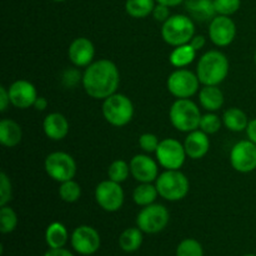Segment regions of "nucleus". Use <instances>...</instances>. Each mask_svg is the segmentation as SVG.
<instances>
[{
  "mask_svg": "<svg viewBox=\"0 0 256 256\" xmlns=\"http://www.w3.org/2000/svg\"><path fill=\"white\" fill-rule=\"evenodd\" d=\"M130 172L132 178L139 182H152L159 176L156 162L144 154L135 155L130 160Z\"/></svg>",
  "mask_w": 256,
  "mask_h": 256,
  "instance_id": "dca6fc26",
  "label": "nucleus"
},
{
  "mask_svg": "<svg viewBox=\"0 0 256 256\" xmlns=\"http://www.w3.org/2000/svg\"><path fill=\"white\" fill-rule=\"evenodd\" d=\"M155 154L158 162L165 170H179L188 156L184 145L179 140L172 138L162 140Z\"/></svg>",
  "mask_w": 256,
  "mask_h": 256,
  "instance_id": "9d476101",
  "label": "nucleus"
},
{
  "mask_svg": "<svg viewBox=\"0 0 256 256\" xmlns=\"http://www.w3.org/2000/svg\"><path fill=\"white\" fill-rule=\"evenodd\" d=\"M214 5L218 15L230 16L240 9L242 0H214Z\"/></svg>",
  "mask_w": 256,
  "mask_h": 256,
  "instance_id": "72a5a7b5",
  "label": "nucleus"
},
{
  "mask_svg": "<svg viewBox=\"0 0 256 256\" xmlns=\"http://www.w3.org/2000/svg\"><path fill=\"white\" fill-rule=\"evenodd\" d=\"M42 129L49 139L59 142L64 139L69 132V122L60 112H52L45 116Z\"/></svg>",
  "mask_w": 256,
  "mask_h": 256,
  "instance_id": "6ab92c4d",
  "label": "nucleus"
},
{
  "mask_svg": "<svg viewBox=\"0 0 256 256\" xmlns=\"http://www.w3.org/2000/svg\"><path fill=\"white\" fill-rule=\"evenodd\" d=\"M200 104L209 112H216L224 104V94L218 85H204L199 92Z\"/></svg>",
  "mask_w": 256,
  "mask_h": 256,
  "instance_id": "4be33fe9",
  "label": "nucleus"
},
{
  "mask_svg": "<svg viewBox=\"0 0 256 256\" xmlns=\"http://www.w3.org/2000/svg\"><path fill=\"white\" fill-rule=\"evenodd\" d=\"M45 240L50 249H60L64 248L68 242V230L62 222H52L48 226L45 232Z\"/></svg>",
  "mask_w": 256,
  "mask_h": 256,
  "instance_id": "b1692460",
  "label": "nucleus"
},
{
  "mask_svg": "<svg viewBox=\"0 0 256 256\" xmlns=\"http://www.w3.org/2000/svg\"><path fill=\"white\" fill-rule=\"evenodd\" d=\"M54 2H65V0H54Z\"/></svg>",
  "mask_w": 256,
  "mask_h": 256,
  "instance_id": "a18cd8bd",
  "label": "nucleus"
},
{
  "mask_svg": "<svg viewBox=\"0 0 256 256\" xmlns=\"http://www.w3.org/2000/svg\"><path fill=\"white\" fill-rule=\"evenodd\" d=\"M200 80L188 69H178L168 78V90L178 99H189L199 90Z\"/></svg>",
  "mask_w": 256,
  "mask_h": 256,
  "instance_id": "1a4fd4ad",
  "label": "nucleus"
},
{
  "mask_svg": "<svg viewBox=\"0 0 256 256\" xmlns=\"http://www.w3.org/2000/svg\"><path fill=\"white\" fill-rule=\"evenodd\" d=\"M246 134L249 140H252V142L256 144V118L249 122V125L246 128Z\"/></svg>",
  "mask_w": 256,
  "mask_h": 256,
  "instance_id": "a19ab883",
  "label": "nucleus"
},
{
  "mask_svg": "<svg viewBox=\"0 0 256 256\" xmlns=\"http://www.w3.org/2000/svg\"><path fill=\"white\" fill-rule=\"evenodd\" d=\"M184 2V0H156V2H159V4L168 5L169 8L178 6V5H179L180 2Z\"/></svg>",
  "mask_w": 256,
  "mask_h": 256,
  "instance_id": "c03bdc74",
  "label": "nucleus"
},
{
  "mask_svg": "<svg viewBox=\"0 0 256 256\" xmlns=\"http://www.w3.org/2000/svg\"><path fill=\"white\" fill-rule=\"evenodd\" d=\"M95 200L105 212H118L124 204V190L119 182H115L110 179L105 180L100 182L95 189Z\"/></svg>",
  "mask_w": 256,
  "mask_h": 256,
  "instance_id": "9b49d317",
  "label": "nucleus"
},
{
  "mask_svg": "<svg viewBox=\"0 0 256 256\" xmlns=\"http://www.w3.org/2000/svg\"><path fill=\"white\" fill-rule=\"evenodd\" d=\"M0 232L2 234H9L14 232L18 225V215L12 208L0 206Z\"/></svg>",
  "mask_w": 256,
  "mask_h": 256,
  "instance_id": "7c9ffc66",
  "label": "nucleus"
},
{
  "mask_svg": "<svg viewBox=\"0 0 256 256\" xmlns=\"http://www.w3.org/2000/svg\"><path fill=\"white\" fill-rule=\"evenodd\" d=\"M229 74V60L219 50H210L200 58L196 75L202 85H219Z\"/></svg>",
  "mask_w": 256,
  "mask_h": 256,
  "instance_id": "f03ea898",
  "label": "nucleus"
},
{
  "mask_svg": "<svg viewBox=\"0 0 256 256\" xmlns=\"http://www.w3.org/2000/svg\"><path fill=\"white\" fill-rule=\"evenodd\" d=\"M244 256H256V255H252V254H248V255H244Z\"/></svg>",
  "mask_w": 256,
  "mask_h": 256,
  "instance_id": "de8ad7c7",
  "label": "nucleus"
},
{
  "mask_svg": "<svg viewBox=\"0 0 256 256\" xmlns=\"http://www.w3.org/2000/svg\"><path fill=\"white\" fill-rule=\"evenodd\" d=\"M130 172V164H128L124 160H115L110 164L109 169H108V176L110 180L115 182H122L128 179Z\"/></svg>",
  "mask_w": 256,
  "mask_h": 256,
  "instance_id": "c85d7f7f",
  "label": "nucleus"
},
{
  "mask_svg": "<svg viewBox=\"0 0 256 256\" xmlns=\"http://www.w3.org/2000/svg\"><path fill=\"white\" fill-rule=\"evenodd\" d=\"M80 80H82V76L80 75V72L75 68L72 69H66L62 72V84L66 88H75L80 82Z\"/></svg>",
  "mask_w": 256,
  "mask_h": 256,
  "instance_id": "e433bc0d",
  "label": "nucleus"
},
{
  "mask_svg": "<svg viewBox=\"0 0 256 256\" xmlns=\"http://www.w3.org/2000/svg\"><path fill=\"white\" fill-rule=\"evenodd\" d=\"M10 102L18 109H28L32 106L38 98L36 89L28 80H16L9 88Z\"/></svg>",
  "mask_w": 256,
  "mask_h": 256,
  "instance_id": "2eb2a0df",
  "label": "nucleus"
},
{
  "mask_svg": "<svg viewBox=\"0 0 256 256\" xmlns=\"http://www.w3.org/2000/svg\"><path fill=\"white\" fill-rule=\"evenodd\" d=\"M169 219V212L164 205L150 204L140 210L136 218V225L142 232L158 234L166 228Z\"/></svg>",
  "mask_w": 256,
  "mask_h": 256,
  "instance_id": "6e6552de",
  "label": "nucleus"
},
{
  "mask_svg": "<svg viewBox=\"0 0 256 256\" xmlns=\"http://www.w3.org/2000/svg\"><path fill=\"white\" fill-rule=\"evenodd\" d=\"M222 122L230 132H244L249 125L246 114L239 108H230L222 115Z\"/></svg>",
  "mask_w": 256,
  "mask_h": 256,
  "instance_id": "5701e85b",
  "label": "nucleus"
},
{
  "mask_svg": "<svg viewBox=\"0 0 256 256\" xmlns=\"http://www.w3.org/2000/svg\"><path fill=\"white\" fill-rule=\"evenodd\" d=\"M156 0H126L125 10L135 19H144L152 14Z\"/></svg>",
  "mask_w": 256,
  "mask_h": 256,
  "instance_id": "cd10ccee",
  "label": "nucleus"
},
{
  "mask_svg": "<svg viewBox=\"0 0 256 256\" xmlns=\"http://www.w3.org/2000/svg\"><path fill=\"white\" fill-rule=\"evenodd\" d=\"M44 256H74L69 250H65L62 248L60 249H50Z\"/></svg>",
  "mask_w": 256,
  "mask_h": 256,
  "instance_id": "79ce46f5",
  "label": "nucleus"
},
{
  "mask_svg": "<svg viewBox=\"0 0 256 256\" xmlns=\"http://www.w3.org/2000/svg\"><path fill=\"white\" fill-rule=\"evenodd\" d=\"M22 130L16 122L2 119L0 122V142L6 148H14L22 142Z\"/></svg>",
  "mask_w": 256,
  "mask_h": 256,
  "instance_id": "aec40b11",
  "label": "nucleus"
},
{
  "mask_svg": "<svg viewBox=\"0 0 256 256\" xmlns=\"http://www.w3.org/2000/svg\"><path fill=\"white\" fill-rule=\"evenodd\" d=\"M155 186L160 196L169 202L184 199L190 189L189 180L180 170H166L160 174Z\"/></svg>",
  "mask_w": 256,
  "mask_h": 256,
  "instance_id": "423d86ee",
  "label": "nucleus"
},
{
  "mask_svg": "<svg viewBox=\"0 0 256 256\" xmlns=\"http://www.w3.org/2000/svg\"><path fill=\"white\" fill-rule=\"evenodd\" d=\"M195 56H196V50L189 42V44L175 46V49L170 54L169 59L172 66L182 69V68H185L189 64H192L194 62Z\"/></svg>",
  "mask_w": 256,
  "mask_h": 256,
  "instance_id": "393cba45",
  "label": "nucleus"
},
{
  "mask_svg": "<svg viewBox=\"0 0 256 256\" xmlns=\"http://www.w3.org/2000/svg\"><path fill=\"white\" fill-rule=\"evenodd\" d=\"M12 200V182L5 172H0V206Z\"/></svg>",
  "mask_w": 256,
  "mask_h": 256,
  "instance_id": "f704fd0d",
  "label": "nucleus"
},
{
  "mask_svg": "<svg viewBox=\"0 0 256 256\" xmlns=\"http://www.w3.org/2000/svg\"><path fill=\"white\" fill-rule=\"evenodd\" d=\"M142 232L139 228H129L124 230L119 238V245L125 252H134L142 246Z\"/></svg>",
  "mask_w": 256,
  "mask_h": 256,
  "instance_id": "bb28decb",
  "label": "nucleus"
},
{
  "mask_svg": "<svg viewBox=\"0 0 256 256\" xmlns=\"http://www.w3.org/2000/svg\"><path fill=\"white\" fill-rule=\"evenodd\" d=\"M205 44H206V40H205V36H202V35H194V38L190 40V45H192L196 52L202 50V48L205 46Z\"/></svg>",
  "mask_w": 256,
  "mask_h": 256,
  "instance_id": "ea45409f",
  "label": "nucleus"
},
{
  "mask_svg": "<svg viewBox=\"0 0 256 256\" xmlns=\"http://www.w3.org/2000/svg\"><path fill=\"white\" fill-rule=\"evenodd\" d=\"M152 16H154V19L156 20V22H165L170 18L169 6L158 2V4L155 5L154 10H152Z\"/></svg>",
  "mask_w": 256,
  "mask_h": 256,
  "instance_id": "4c0bfd02",
  "label": "nucleus"
},
{
  "mask_svg": "<svg viewBox=\"0 0 256 256\" xmlns=\"http://www.w3.org/2000/svg\"><path fill=\"white\" fill-rule=\"evenodd\" d=\"M82 195V188L74 180L62 182L59 188V196L65 202H75Z\"/></svg>",
  "mask_w": 256,
  "mask_h": 256,
  "instance_id": "c756f323",
  "label": "nucleus"
},
{
  "mask_svg": "<svg viewBox=\"0 0 256 256\" xmlns=\"http://www.w3.org/2000/svg\"><path fill=\"white\" fill-rule=\"evenodd\" d=\"M160 142L156 135L150 134V132H145L139 138V145L145 152H155Z\"/></svg>",
  "mask_w": 256,
  "mask_h": 256,
  "instance_id": "c9c22d12",
  "label": "nucleus"
},
{
  "mask_svg": "<svg viewBox=\"0 0 256 256\" xmlns=\"http://www.w3.org/2000/svg\"><path fill=\"white\" fill-rule=\"evenodd\" d=\"M236 35V25L230 16L218 15L212 19L209 26V36L216 46H228Z\"/></svg>",
  "mask_w": 256,
  "mask_h": 256,
  "instance_id": "4468645a",
  "label": "nucleus"
},
{
  "mask_svg": "<svg viewBox=\"0 0 256 256\" xmlns=\"http://www.w3.org/2000/svg\"><path fill=\"white\" fill-rule=\"evenodd\" d=\"M10 104H12V102H10L9 89H6L5 86H0V112H6L8 106H9Z\"/></svg>",
  "mask_w": 256,
  "mask_h": 256,
  "instance_id": "58836bf2",
  "label": "nucleus"
},
{
  "mask_svg": "<svg viewBox=\"0 0 256 256\" xmlns=\"http://www.w3.org/2000/svg\"><path fill=\"white\" fill-rule=\"evenodd\" d=\"M170 122L172 126L182 132H192L200 128V109L190 99H178L170 108Z\"/></svg>",
  "mask_w": 256,
  "mask_h": 256,
  "instance_id": "7ed1b4c3",
  "label": "nucleus"
},
{
  "mask_svg": "<svg viewBox=\"0 0 256 256\" xmlns=\"http://www.w3.org/2000/svg\"><path fill=\"white\" fill-rule=\"evenodd\" d=\"M82 82L90 98L105 100L115 94L119 88V69L112 60L100 59L86 66Z\"/></svg>",
  "mask_w": 256,
  "mask_h": 256,
  "instance_id": "f257e3e1",
  "label": "nucleus"
},
{
  "mask_svg": "<svg viewBox=\"0 0 256 256\" xmlns=\"http://www.w3.org/2000/svg\"><path fill=\"white\" fill-rule=\"evenodd\" d=\"M88 256H92V255H88Z\"/></svg>",
  "mask_w": 256,
  "mask_h": 256,
  "instance_id": "09e8293b",
  "label": "nucleus"
},
{
  "mask_svg": "<svg viewBox=\"0 0 256 256\" xmlns=\"http://www.w3.org/2000/svg\"><path fill=\"white\" fill-rule=\"evenodd\" d=\"M230 162L236 172L246 174L256 169V144L252 140H242L232 146Z\"/></svg>",
  "mask_w": 256,
  "mask_h": 256,
  "instance_id": "f8f14e48",
  "label": "nucleus"
},
{
  "mask_svg": "<svg viewBox=\"0 0 256 256\" xmlns=\"http://www.w3.org/2000/svg\"><path fill=\"white\" fill-rule=\"evenodd\" d=\"M72 246L82 255H92L100 248V235L94 228L82 225L72 232Z\"/></svg>",
  "mask_w": 256,
  "mask_h": 256,
  "instance_id": "ddd939ff",
  "label": "nucleus"
},
{
  "mask_svg": "<svg viewBox=\"0 0 256 256\" xmlns=\"http://www.w3.org/2000/svg\"><path fill=\"white\" fill-rule=\"evenodd\" d=\"M45 172L58 182L72 180L76 174V162L74 158L64 152H52L45 159Z\"/></svg>",
  "mask_w": 256,
  "mask_h": 256,
  "instance_id": "0eeeda50",
  "label": "nucleus"
},
{
  "mask_svg": "<svg viewBox=\"0 0 256 256\" xmlns=\"http://www.w3.org/2000/svg\"><path fill=\"white\" fill-rule=\"evenodd\" d=\"M158 192L156 186L152 185V182H140L134 189L132 192V199H134L135 204L139 206H148L150 204H154L156 200Z\"/></svg>",
  "mask_w": 256,
  "mask_h": 256,
  "instance_id": "a878e982",
  "label": "nucleus"
},
{
  "mask_svg": "<svg viewBox=\"0 0 256 256\" xmlns=\"http://www.w3.org/2000/svg\"><path fill=\"white\" fill-rule=\"evenodd\" d=\"M186 10L190 16L199 22L214 19L216 14L214 0H186Z\"/></svg>",
  "mask_w": 256,
  "mask_h": 256,
  "instance_id": "412c9836",
  "label": "nucleus"
},
{
  "mask_svg": "<svg viewBox=\"0 0 256 256\" xmlns=\"http://www.w3.org/2000/svg\"><path fill=\"white\" fill-rule=\"evenodd\" d=\"M68 55L76 68H86L92 62L95 55L94 44L86 38H76L70 44Z\"/></svg>",
  "mask_w": 256,
  "mask_h": 256,
  "instance_id": "f3484780",
  "label": "nucleus"
},
{
  "mask_svg": "<svg viewBox=\"0 0 256 256\" xmlns=\"http://www.w3.org/2000/svg\"><path fill=\"white\" fill-rule=\"evenodd\" d=\"M102 115L110 125L125 126L134 116V105L124 94H112L102 102Z\"/></svg>",
  "mask_w": 256,
  "mask_h": 256,
  "instance_id": "39448f33",
  "label": "nucleus"
},
{
  "mask_svg": "<svg viewBox=\"0 0 256 256\" xmlns=\"http://www.w3.org/2000/svg\"><path fill=\"white\" fill-rule=\"evenodd\" d=\"M254 60H255V64H256V50H255V55H254Z\"/></svg>",
  "mask_w": 256,
  "mask_h": 256,
  "instance_id": "49530a36",
  "label": "nucleus"
},
{
  "mask_svg": "<svg viewBox=\"0 0 256 256\" xmlns=\"http://www.w3.org/2000/svg\"><path fill=\"white\" fill-rule=\"evenodd\" d=\"M186 155L192 159L198 160L204 158L210 149V140L206 132L202 130H194L189 132L184 142Z\"/></svg>",
  "mask_w": 256,
  "mask_h": 256,
  "instance_id": "a211bd4d",
  "label": "nucleus"
},
{
  "mask_svg": "<svg viewBox=\"0 0 256 256\" xmlns=\"http://www.w3.org/2000/svg\"><path fill=\"white\" fill-rule=\"evenodd\" d=\"M222 128V119L218 116L216 114H212V112L209 114H205L202 116V122H200V130L209 134H215Z\"/></svg>",
  "mask_w": 256,
  "mask_h": 256,
  "instance_id": "473e14b6",
  "label": "nucleus"
},
{
  "mask_svg": "<svg viewBox=\"0 0 256 256\" xmlns=\"http://www.w3.org/2000/svg\"><path fill=\"white\" fill-rule=\"evenodd\" d=\"M195 35V25L192 18L186 15H172L162 22V36L172 46L189 44Z\"/></svg>",
  "mask_w": 256,
  "mask_h": 256,
  "instance_id": "20e7f679",
  "label": "nucleus"
},
{
  "mask_svg": "<svg viewBox=\"0 0 256 256\" xmlns=\"http://www.w3.org/2000/svg\"><path fill=\"white\" fill-rule=\"evenodd\" d=\"M176 256H204V250L198 240L185 239L178 245Z\"/></svg>",
  "mask_w": 256,
  "mask_h": 256,
  "instance_id": "2f4dec72",
  "label": "nucleus"
},
{
  "mask_svg": "<svg viewBox=\"0 0 256 256\" xmlns=\"http://www.w3.org/2000/svg\"><path fill=\"white\" fill-rule=\"evenodd\" d=\"M48 104H49V102H48V100L45 99L44 96H38L32 106H34L36 110H39V112H42V110L46 109Z\"/></svg>",
  "mask_w": 256,
  "mask_h": 256,
  "instance_id": "37998d69",
  "label": "nucleus"
}]
</instances>
